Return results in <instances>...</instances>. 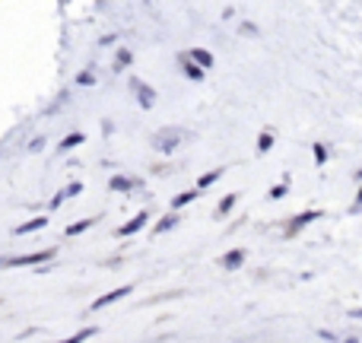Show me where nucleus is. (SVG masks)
I'll return each mask as SVG.
<instances>
[{
	"instance_id": "f257e3e1",
	"label": "nucleus",
	"mask_w": 362,
	"mask_h": 343,
	"mask_svg": "<svg viewBox=\"0 0 362 343\" xmlns=\"http://www.w3.org/2000/svg\"><path fill=\"white\" fill-rule=\"evenodd\" d=\"M54 257V248H48V251H35V254H22V257H6V267H22V264H38V261H51Z\"/></svg>"
},
{
	"instance_id": "f03ea898",
	"label": "nucleus",
	"mask_w": 362,
	"mask_h": 343,
	"mask_svg": "<svg viewBox=\"0 0 362 343\" xmlns=\"http://www.w3.org/2000/svg\"><path fill=\"white\" fill-rule=\"evenodd\" d=\"M181 137H184L181 131H162V134H156V140H153V143H156V150H159V153H172Z\"/></svg>"
},
{
	"instance_id": "7ed1b4c3",
	"label": "nucleus",
	"mask_w": 362,
	"mask_h": 343,
	"mask_svg": "<svg viewBox=\"0 0 362 343\" xmlns=\"http://www.w3.org/2000/svg\"><path fill=\"white\" fill-rule=\"evenodd\" d=\"M127 293H131V286H121V289H111V293L99 296L96 302H92V312H96V308H105V305H111V302H118V299H124Z\"/></svg>"
},
{
	"instance_id": "20e7f679",
	"label": "nucleus",
	"mask_w": 362,
	"mask_h": 343,
	"mask_svg": "<svg viewBox=\"0 0 362 343\" xmlns=\"http://www.w3.org/2000/svg\"><path fill=\"white\" fill-rule=\"evenodd\" d=\"M131 86H134V92H137V96H140V105H143V108H150L153 102H156V92H153L150 86H143V83H137V80H134Z\"/></svg>"
},
{
	"instance_id": "39448f33",
	"label": "nucleus",
	"mask_w": 362,
	"mask_h": 343,
	"mask_svg": "<svg viewBox=\"0 0 362 343\" xmlns=\"http://www.w3.org/2000/svg\"><path fill=\"white\" fill-rule=\"evenodd\" d=\"M143 226H146V210H143V213H137V216L127 222V226H121V229H118V235H134V232H140Z\"/></svg>"
},
{
	"instance_id": "423d86ee",
	"label": "nucleus",
	"mask_w": 362,
	"mask_h": 343,
	"mask_svg": "<svg viewBox=\"0 0 362 343\" xmlns=\"http://www.w3.org/2000/svg\"><path fill=\"white\" fill-rule=\"evenodd\" d=\"M181 67H184V76H187V80H203V67H197L191 57H181Z\"/></svg>"
},
{
	"instance_id": "0eeeda50",
	"label": "nucleus",
	"mask_w": 362,
	"mask_h": 343,
	"mask_svg": "<svg viewBox=\"0 0 362 343\" xmlns=\"http://www.w3.org/2000/svg\"><path fill=\"white\" fill-rule=\"evenodd\" d=\"M187 57H191L197 67H203V70H206V67H213V54H206V51H200V48H194Z\"/></svg>"
},
{
	"instance_id": "6e6552de",
	"label": "nucleus",
	"mask_w": 362,
	"mask_h": 343,
	"mask_svg": "<svg viewBox=\"0 0 362 343\" xmlns=\"http://www.w3.org/2000/svg\"><path fill=\"white\" fill-rule=\"evenodd\" d=\"M41 226H48V219H45V216L29 219L25 226H16V235H29V232H35V229H41Z\"/></svg>"
},
{
	"instance_id": "1a4fd4ad",
	"label": "nucleus",
	"mask_w": 362,
	"mask_h": 343,
	"mask_svg": "<svg viewBox=\"0 0 362 343\" xmlns=\"http://www.w3.org/2000/svg\"><path fill=\"white\" fill-rule=\"evenodd\" d=\"M241 261H245V251H229L226 257H222V267H226V270H235Z\"/></svg>"
},
{
	"instance_id": "9d476101",
	"label": "nucleus",
	"mask_w": 362,
	"mask_h": 343,
	"mask_svg": "<svg viewBox=\"0 0 362 343\" xmlns=\"http://www.w3.org/2000/svg\"><path fill=\"white\" fill-rule=\"evenodd\" d=\"M197 197V191H184V194H178L175 200H172V210H181V207H187V203H191Z\"/></svg>"
},
{
	"instance_id": "9b49d317",
	"label": "nucleus",
	"mask_w": 362,
	"mask_h": 343,
	"mask_svg": "<svg viewBox=\"0 0 362 343\" xmlns=\"http://www.w3.org/2000/svg\"><path fill=\"white\" fill-rule=\"evenodd\" d=\"M92 334H96V328H83L80 334H73V337H67V340H57V343H83V340H89Z\"/></svg>"
},
{
	"instance_id": "f8f14e48",
	"label": "nucleus",
	"mask_w": 362,
	"mask_h": 343,
	"mask_svg": "<svg viewBox=\"0 0 362 343\" xmlns=\"http://www.w3.org/2000/svg\"><path fill=\"white\" fill-rule=\"evenodd\" d=\"M318 216H321L318 210H308V213H302V216H296V219H292V229H302L305 222H312V219H318Z\"/></svg>"
},
{
	"instance_id": "ddd939ff",
	"label": "nucleus",
	"mask_w": 362,
	"mask_h": 343,
	"mask_svg": "<svg viewBox=\"0 0 362 343\" xmlns=\"http://www.w3.org/2000/svg\"><path fill=\"white\" fill-rule=\"evenodd\" d=\"M89 226H96V222H92V219H80V222H73V226H67V235H80Z\"/></svg>"
},
{
	"instance_id": "4468645a",
	"label": "nucleus",
	"mask_w": 362,
	"mask_h": 343,
	"mask_svg": "<svg viewBox=\"0 0 362 343\" xmlns=\"http://www.w3.org/2000/svg\"><path fill=\"white\" fill-rule=\"evenodd\" d=\"M137 181H131V178H121V175H115L111 178V187H115V191H131Z\"/></svg>"
},
{
	"instance_id": "2eb2a0df",
	"label": "nucleus",
	"mask_w": 362,
	"mask_h": 343,
	"mask_svg": "<svg viewBox=\"0 0 362 343\" xmlns=\"http://www.w3.org/2000/svg\"><path fill=\"white\" fill-rule=\"evenodd\" d=\"M172 226H178V216H175V213H169V216H162L159 219V226H156V232H169V229Z\"/></svg>"
},
{
	"instance_id": "dca6fc26",
	"label": "nucleus",
	"mask_w": 362,
	"mask_h": 343,
	"mask_svg": "<svg viewBox=\"0 0 362 343\" xmlns=\"http://www.w3.org/2000/svg\"><path fill=\"white\" fill-rule=\"evenodd\" d=\"M235 200H238V197H235V194H229V197H222V200H219V207H216V213H219V216H222V213H229L232 207H235Z\"/></svg>"
},
{
	"instance_id": "f3484780",
	"label": "nucleus",
	"mask_w": 362,
	"mask_h": 343,
	"mask_svg": "<svg viewBox=\"0 0 362 343\" xmlns=\"http://www.w3.org/2000/svg\"><path fill=\"white\" fill-rule=\"evenodd\" d=\"M83 143V134H70V137H64L60 140V150H70V147H80Z\"/></svg>"
},
{
	"instance_id": "a211bd4d",
	"label": "nucleus",
	"mask_w": 362,
	"mask_h": 343,
	"mask_svg": "<svg viewBox=\"0 0 362 343\" xmlns=\"http://www.w3.org/2000/svg\"><path fill=\"white\" fill-rule=\"evenodd\" d=\"M270 143H273V134H270V131H264V134H261V140H257V150L267 153V150H270Z\"/></svg>"
},
{
	"instance_id": "6ab92c4d",
	"label": "nucleus",
	"mask_w": 362,
	"mask_h": 343,
	"mask_svg": "<svg viewBox=\"0 0 362 343\" xmlns=\"http://www.w3.org/2000/svg\"><path fill=\"white\" fill-rule=\"evenodd\" d=\"M219 175H222V172H219V169H216V172H206V175L200 178V181H197V187H206V184H213V181H216V178H219Z\"/></svg>"
},
{
	"instance_id": "aec40b11",
	"label": "nucleus",
	"mask_w": 362,
	"mask_h": 343,
	"mask_svg": "<svg viewBox=\"0 0 362 343\" xmlns=\"http://www.w3.org/2000/svg\"><path fill=\"white\" fill-rule=\"evenodd\" d=\"M127 64H131V51H121V54H118V67H127Z\"/></svg>"
},
{
	"instance_id": "412c9836",
	"label": "nucleus",
	"mask_w": 362,
	"mask_h": 343,
	"mask_svg": "<svg viewBox=\"0 0 362 343\" xmlns=\"http://www.w3.org/2000/svg\"><path fill=\"white\" fill-rule=\"evenodd\" d=\"M80 191H83V184L76 181V184H70V187H67V191H64V197H73V194H80Z\"/></svg>"
},
{
	"instance_id": "4be33fe9",
	"label": "nucleus",
	"mask_w": 362,
	"mask_h": 343,
	"mask_svg": "<svg viewBox=\"0 0 362 343\" xmlns=\"http://www.w3.org/2000/svg\"><path fill=\"white\" fill-rule=\"evenodd\" d=\"M315 159L324 162V159H327V150H324V147H315Z\"/></svg>"
},
{
	"instance_id": "5701e85b",
	"label": "nucleus",
	"mask_w": 362,
	"mask_h": 343,
	"mask_svg": "<svg viewBox=\"0 0 362 343\" xmlns=\"http://www.w3.org/2000/svg\"><path fill=\"white\" fill-rule=\"evenodd\" d=\"M80 83H83V86H89V83H96V76H92V73H83V76H80Z\"/></svg>"
},
{
	"instance_id": "b1692460",
	"label": "nucleus",
	"mask_w": 362,
	"mask_h": 343,
	"mask_svg": "<svg viewBox=\"0 0 362 343\" xmlns=\"http://www.w3.org/2000/svg\"><path fill=\"white\" fill-rule=\"evenodd\" d=\"M283 194H286V184H280V187H273V191H270V197H283Z\"/></svg>"
},
{
	"instance_id": "393cba45",
	"label": "nucleus",
	"mask_w": 362,
	"mask_h": 343,
	"mask_svg": "<svg viewBox=\"0 0 362 343\" xmlns=\"http://www.w3.org/2000/svg\"><path fill=\"white\" fill-rule=\"evenodd\" d=\"M356 200H359V203H362V191H359V197H356Z\"/></svg>"
}]
</instances>
